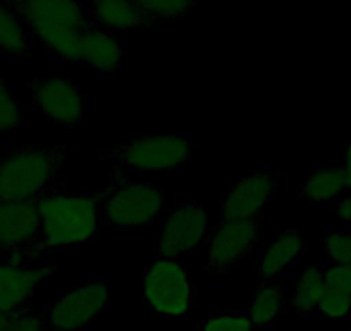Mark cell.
<instances>
[{
    "mask_svg": "<svg viewBox=\"0 0 351 331\" xmlns=\"http://www.w3.org/2000/svg\"><path fill=\"white\" fill-rule=\"evenodd\" d=\"M38 207L42 251L56 252L95 238L99 219V188L67 192L66 181L35 202Z\"/></svg>",
    "mask_w": 351,
    "mask_h": 331,
    "instance_id": "cell-1",
    "label": "cell"
},
{
    "mask_svg": "<svg viewBox=\"0 0 351 331\" xmlns=\"http://www.w3.org/2000/svg\"><path fill=\"white\" fill-rule=\"evenodd\" d=\"M66 145H26L0 152V204L36 202L64 181Z\"/></svg>",
    "mask_w": 351,
    "mask_h": 331,
    "instance_id": "cell-2",
    "label": "cell"
},
{
    "mask_svg": "<svg viewBox=\"0 0 351 331\" xmlns=\"http://www.w3.org/2000/svg\"><path fill=\"white\" fill-rule=\"evenodd\" d=\"M28 25L35 42L52 56L77 62L80 43L92 28L88 2L71 0H11Z\"/></svg>",
    "mask_w": 351,
    "mask_h": 331,
    "instance_id": "cell-3",
    "label": "cell"
},
{
    "mask_svg": "<svg viewBox=\"0 0 351 331\" xmlns=\"http://www.w3.org/2000/svg\"><path fill=\"white\" fill-rule=\"evenodd\" d=\"M165 209V192L145 176L110 170L109 183L99 188L100 226L136 229L154 221Z\"/></svg>",
    "mask_w": 351,
    "mask_h": 331,
    "instance_id": "cell-4",
    "label": "cell"
},
{
    "mask_svg": "<svg viewBox=\"0 0 351 331\" xmlns=\"http://www.w3.org/2000/svg\"><path fill=\"white\" fill-rule=\"evenodd\" d=\"M195 154L197 145L191 138L172 133H136L121 144L100 148L99 159L110 170L145 176L176 170Z\"/></svg>",
    "mask_w": 351,
    "mask_h": 331,
    "instance_id": "cell-5",
    "label": "cell"
},
{
    "mask_svg": "<svg viewBox=\"0 0 351 331\" xmlns=\"http://www.w3.org/2000/svg\"><path fill=\"white\" fill-rule=\"evenodd\" d=\"M109 306L110 283L104 278L90 279L42 310V331H83Z\"/></svg>",
    "mask_w": 351,
    "mask_h": 331,
    "instance_id": "cell-6",
    "label": "cell"
},
{
    "mask_svg": "<svg viewBox=\"0 0 351 331\" xmlns=\"http://www.w3.org/2000/svg\"><path fill=\"white\" fill-rule=\"evenodd\" d=\"M143 297L157 316L183 317L193 309L195 288L178 259L155 258L145 271Z\"/></svg>",
    "mask_w": 351,
    "mask_h": 331,
    "instance_id": "cell-7",
    "label": "cell"
},
{
    "mask_svg": "<svg viewBox=\"0 0 351 331\" xmlns=\"http://www.w3.org/2000/svg\"><path fill=\"white\" fill-rule=\"evenodd\" d=\"M208 207L204 202L191 201L172 209L164 218L155 240V258L180 259L188 252L197 251L210 235Z\"/></svg>",
    "mask_w": 351,
    "mask_h": 331,
    "instance_id": "cell-8",
    "label": "cell"
},
{
    "mask_svg": "<svg viewBox=\"0 0 351 331\" xmlns=\"http://www.w3.org/2000/svg\"><path fill=\"white\" fill-rule=\"evenodd\" d=\"M285 173L272 166H260L246 176L221 190L219 214L221 219L262 218L263 211L276 197Z\"/></svg>",
    "mask_w": 351,
    "mask_h": 331,
    "instance_id": "cell-9",
    "label": "cell"
},
{
    "mask_svg": "<svg viewBox=\"0 0 351 331\" xmlns=\"http://www.w3.org/2000/svg\"><path fill=\"white\" fill-rule=\"evenodd\" d=\"M35 202L0 204V261H36L42 251Z\"/></svg>",
    "mask_w": 351,
    "mask_h": 331,
    "instance_id": "cell-10",
    "label": "cell"
},
{
    "mask_svg": "<svg viewBox=\"0 0 351 331\" xmlns=\"http://www.w3.org/2000/svg\"><path fill=\"white\" fill-rule=\"evenodd\" d=\"M33 107L59 126H86V99L73 78H36L28 85Z\"/></svg>",
    "mask_w": 351,
    "mask_h": 331,
    "instance_id": "cell-11",
    "label": "cell"
},
{
    "mask_svg": "<svg viewBox=\"0 0 351 331\" xmlns=\"http://www.w3.org/2000/svg\"><path fill=\"white\" fill-rule=\"evenodd\" d=\"M263 228L262 218L221 219L208 235L207 271L228 273L252 255L253 245Z\"/></svg>",
    "mask_w": 351,
    "mask_h": 331,
    "instance_id": "cell-12",
    "label": "cell"
},
{
    "mask_svg": "<svg viewBox=\"0 0 351 331\" xmlns=\"http://www.w3.org/2000/svg\"><path fill=\"white\" fill-rule=\"evenodd\" d=\"M57 269L36 261H0V317L33 307L35 290L53 278Z\"/></svg>",
    "mask_w": 351,
    "mask_h": 331,
    "instance_id": "cell-13",
    "label": "cell"
},
{
    "mask_svg": "<svg viewBox=\"0 0 351 331\" xmlns=\"http://www.w3.org/2000/svg\"><path fill=\"white\" fill-rule=\"evenodd\" d=\"M88 11L92 26L112 33L152 25V19L141 9L140 2L134 0H93L88 2Z\"/></svg>",
    "mask_w": 351,
    "mask_h": 331,
    "instance_id": "cell-14",
    "label": "cell"
},
{
    "mask_svg": "<svg viewBox=\"0 0 351 331\" xmlns=\"http://www.w3.org/2000/svg\"><path fill=\"white\" fill-rule=\"evenodd\" d=\"M123 54V47L112 32L92 26L81 40L77 60L88 62L100 74H114L121 69Z\"/></svg>",
    "mask_w": 351,
    "mask_h": 331,
    "instance_id": "cell-15",
    "label": "cell"
},
{
    "mask_svg": "<svg viewBox=\"0 0 351 331\" xmlns=\"http://www.w3.org/2000/svg\"><path fill=\"white\" fill-rule=\"evenodd\" d=\"M306 238L302 229L286 228L276 235L269 245H265L262 261H260L258 275L262 282L274 278L285 271L289 264L296 261L300 255L305 254Z\"/></svg>",
    "mask_w": 351,
    "mask_h": 331,
    "instance_id": "cell-16",
    "label": "cell"
},
{
    "mask_svg": "<svg viewBox=\"0 0 351 331\" xmlns=\"http://www.w3.org/2000/svg\"><path fill=\"white\" fill-rule=\"evenodd\" d=\"M35 38L25 19L11 2H0V54L19 59H32Z\"/></svg>",
    "mask_w": 351,
    "mask_h": 331,
    "instance_id": "cell-17",
    "label": "cell"
},
{
    "mask_svg": "<svg viewBox=\"0 0 351 331\" xmlns=\"http://www.w3.org/2000/svg\"><path fill=\"white\" fill-rule=\"evenodd\" d=\"M286 300V285L285 283H260L256 285L253 293L252 306H250L248 316L253 328L267 331L278 323Z\"/></svg>",
    "mask_w": 351,
    "mask_h": 331,
    "instance_id": "cell-18",
    "label": "cell"
},
{
    "mask_svg": "<svg viewBox=\"0 0 351 331\" xmlns=\"http://www.w3.org/2000/svg\"><path fill=\"white\" fill-rule=\"evenodd\" d=\"M346 188L343 168H319L310 171L305 181L296 187V195L308 202L326 204L339 197Z\"/></svg>",
    "mask_w": 351,
    "mask_h": 331,
    "instance_id": "cell-19",
    "label": "cell"
},
{
    "mask_svg": "<svg viewBox=\"0 0 351 331\" xmlns=\"http://www.w3.org/2000/svg\"><path fill=\"white\" fill-rule=\"evenodd\" d=\"M326 292L324 269L310 266L303 271L295 293L291 299V307L302 314H310L319 309V304Z\"/></svg>",
    "mask_w": 351,
    "mask_h": 331,
    "instance_id": "cell-20",
    "label": "cell"
},
{
    "mask_svg": "<svg viewBox=\"0 0 351 331\" xmlns=\"http://www.w3.org/2000/svg\"><path fill=\"white\" fill-rule=\"evenodd\" d=\"M29 126L19 102L11 93L5 76L0 73V133H19Z\"/></svg>",
    "mask_w": 351,
    "mask_h": 331,
    "instance_id": "cell-21",
    "label": "cell"
},
{
    "mask_svg": "<svg viewBox=\"0 0 351 331\" xmlns=\"http://www.w3.org/2000/svg\"><path fill=\"white\" fill-rule=\"evenodd\" d=\"M140 5L152 19V25L157 21H172L198 9L193 0H141Z\"/></svg>",
    "mask_w": 351,
    "mask_h": 331,
    "instance_id": "cell-22",
    "label": "cell"
},
{
    "mask_svg": "<svg viewBox=\"0 0 351 331\" xmlns=\"http://www.w3.org/2000/svg\"><path fill=\"white\" fill-rule=\"evenodd\" d=\"M319 310L326 319L339 321L351 316V292L337 288H327L319 304Z\"/></svg>",
    "mask_w": 351,
    "mask_h": 331,
    "instance_id": "cell-23",
    "label": "cell"
},
{
    "mask_svg": "<svg viewBox=\"0 0 351 331\" xmlns=\"http://www.w3.org/2000/svg\"><path fill=\"white\" fill-rule=\"evenodd\" d=\"M200 331H253L248 312H219L202 323Z\"/></svg>",
    "mask_w": 351,
    "mask_h": 331,
    "instance_id": "cell-24",
    "label": "cell"
},
{
    "mask_svg": "<svg viewBox=\"0 0 351 331\" xmlns=\"http://www.w3.org/2000/svg\"><path fill=\"white\" fill-rule=\"evenodd\" d=\"M324 247L334 266L351 268V231L329 233L324 238Z\"/></svg>",
    "mask_w": 351,
    "mask_h": 331,
    "instance_id": "cell-25",
    "label": "cell"
},
{
    "mask_svg": "<svg viewBox=\"0 0 351 331\" xmlns=\"http://www.w3.org/2000/svg\"><path fill=\"white\" fill-rule=\"evenodd\" d=\"M2 331H42V312H36L33 307L19 310L9 317Z\"/></svg>",
    "mask_w": 351,
    "mask_h": 331,
    "instance_id": "cell-26",
    "label": "cell"
},
{
    "mask_svg": "<svg viewBox=\"0 0 351 331\" xmlns=\"http://www.w3.org/2000/svg\"><path fill=\"white\" fill-rule=\"evenodd\" d=\"M324 279L327 288H337L351 292V268L350 266H329L324 269Z\"/></svg>",
    "mask_w": 351,
    "mask_h": 331,
    "instance_id": "cell-27",
    "label": "cell"
},
{
    "mask_svg": "<svg viewBox=\"0 0 351 331\" xmlns=\"http://www.w3.org/2000/svg\"><path fill=\"white\" fill-rule=\"evenodd\" d=\"M332 214L336 216L339 221L351 222V194L344 195V197H341L339 201L334 204Z\"/></svg>",
    "mask_w": 351,
    "mask_h": 331,
    "instance_id": "cell-28",
    "label": "cell"
},
{
    "mask_svg": "<svg viewBox=\"0 0 351 331\" xmlns=\"http://www.w3.org/2000/svg\"><path fill=\"white\" fill-rule=\"evenodd\" d=\"M344 166H343V171H344V176H346V185L348 188H351V141L344 147Z\"/></svg>",
    "mask_w": 351,
    "mask_h": 331,
    "instance_id": "cell-29",
    "label": "cell"
},
{
    "mask_svg": "<svg viewBox=\"0 0 351 331\" xmlns=\"http://www.w3.org/2000/svg\"><path fill=\"white\" fill-rule=\"evenodd\" d=\"M9 317H12V316H9ZM9 317H0V331H2V328L5 326V323L9 321Z\"/></svg>",
    "mask_w": 351,
    "mask_h": 331,
    "instance_id": "cell-30",
    "label": "cell"
},
{
    "mask_svg": "<svg viewBox=\"0 0 351 331\" xmlns=\"http://www.w3.org/2000/svg\"><path fill=\"white\" fill-rule=\"evenodd\" d=\"M350 317H351V316H350Z\"/></svg>",
    "mask_w": 351,
    "mask_h": 331,
    "instance_id": "cell-31",
    "label": "cell"
}]
</instances>
